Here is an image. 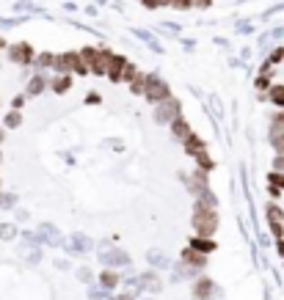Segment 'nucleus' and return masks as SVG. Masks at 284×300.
Returning a JSON list of instances; mask_svg holds the SVG:
<instances>
[{
	"label": "nucleus",
	"mask_w": 284,
	"mask_h": 300,
	"mask_svg": "<svg viewBox=\"0 0 284 300\" xmlns=\"http://www.w3.org/2000/svg\"><path fill=\"white\" fill-rule=\"evenodd\" d=\"M168 129H171V138H174V141H179V143L193 132V127H191V121L185 119V113H182L179 119H174L171 124H168Z\"/></svg>",
	"instance_id": "obj_16"
},
{
	"label": "nucleus",
	"mask_w": 284,
	"mask_h": 300,
	"mask_svg": "<svg viewBox=\"0 0 284 300\" xmlns=\"http://www.w3.org/2000/svg\"><path fill=\"white\" fill-rule=\"evenodd\" d=\"M146 74H149V72H141V69H138V74H135V77L130 80V83H127V91H130L133 97H144V88H146Z\"/></svg>",
	"instance_id": "obj_21"
},
{
	"label": "nucleus",
	"mask_w": 284,
	"mask_h": 300,
	"mask_svg": "<svg viewBox=\"0 0 284 300\" xmlns=\"http://www.w3.org/2000/svg\"><path fill=\"white\" fill-rule=\"evenodd\" d=\"M75 254H89V251L94 248V242H91V237L89 234H72V245H69Z\"/></svg>",
	"instance_id": "obj_22"
},
{
	"label": "nucleus",
	"mask_w": 284,
	"mask_h": 300,
	"mask_svg": "<svg viewBox=\"0 0 284 300\" xmlns=\"http://www.w3.org/2000/svg\"><path fill=\"white\" fill-rule=\"evenodd\" d=\"M53 74H72V77H86L89 74V66L80 61L78 50H66V52H56V61H53Z\"/></svg>",
	"instance_id": "obj_2"
},
{
	"label": "nucleus",
	"mask_w": 284,
	"mask_h": 300,
	"mask_svg": "<svg viewBox=\"0 0 284 300\" xmlns=\"http://www.w3.org/2000/svg\"><path fill=\"white\" fill-rule=\"evenodd\" d=\"M138 300H154V297H149V295H146V297H144V295H141V297H138Z\"/></svg>",
	"instance_id": "obj_48"
},
{
	"label": "nucleus",
	"mask_w": 284,
	"mask_h": 300,
	"mask_svg": "<svg viewBox=\"0 0 284 300\" xmlns=\"http://www.w3.org/2000/svg\"><path fill=\"white\" fill-rule=\"evenodd\" d=\"M268 129H284V111L281 107H276V111L268 116Z\"/></svg>",
	"instance_id": "obj_29"
},
{
	"label": "nucleus",
	"mask_w": 284,
	"mask_h": 300,
	"mask_svg": "<svg viewBox=\"0 0 284 300\" xmlns=\"http://www.w3.org/2000/svg\"><path fill=\"white\" fill-rule=\"evenodd\" d=\"M146 262H149L154 270H166V267H171V259H168V256L163 254V251H158V248L146 251Z\"/></svg>",
	"instance_id": "obj_18"
},
{
	"label": "nucleus",
	"mask_w": 284,
	"mask_h": 300,
	"mask_svg": "<svg viewBox=\"0 0 284 300\" xmlns=\"http://www.w3.org/2000/svg\"><path fill=\"white\" fill-rule=\"evenodd\" d=\"M281 267H284V259H281Z\"/></svg>",
	"instance_id": "obj_50"
},
{
	"label": "nucleus",
	"mask_w": 284,
	"mask_h": 300,
	"mask_svg": "<svg viewBox=\"0 0 284 300\" xmlns=\"http://www.w3.org/2000/svg\"><path fill=\"white\" fill-rule=\"evenodd\" d=\"M276 254L284 259V237H281V240H276Z\"/></svg>",
	"instance_id": "obj_44"
},
{
	"label": "nucleus",
	"mask_w": 284,
	"mask_h": 300,
	"mask_svg": "<svg viewBox=\"0 0 284 300\" xmlns=\"http://www.w3.org/2000/svg\"><path fill=\"white\" fill-rule=\"evenodd\" d=\"M179 262H185L188 267H193V270H199V272H204L207 270V264H210V256L204 254H199V251H193V248H182V254H179Z\"/></svg>",
	"instance_id": "obj_11"
},
{
	"label": "nucleus",
	"mask_w": 284,
	"mask_h": 300,
	"mask_svg": "<svg viewBox=\"0 0 284 300\" xmlns=\"http://www.w3.org/2000/svg\"><path fill=\"white\" fill-rule=\"evenodd\" d=\"M0 240H17V226L14 223H0Z\"/></svg>",
	"instance_id": "obj_31"
},
{
	"label": "nucleus",
	"mask_w": 284,
	"mask_h": 300,
	"mask_svg": "<svg viewBox=\"0 0 284 300\" xmlns=\"http://www.w3.org/2000/svg\"><path fill=\"white\" fill-rule=\"evenodd\" d=\"M182 152L188 154V157H196V154H201V152H207V141L201 138L199 132H191L185 141H182Z\"/></svg>",
	"instance_id": "obj_15"
},
{
	"label": "nucleus",
	"mask_w": 284,
	"mask_h": 300,
	"mask_svg": "<svg viewBox=\"0 0 284 300\" xmlns=\"http://www.w3.org/2000/svg\"><path fill=\"white\" fill-rule=\"evenodd\" d=\"M99 262L105 264V267H113V270H119V267H130V262H133V256L127 254V251H121V248H108V251H99Z\"/></svg>",
	"instance_id": "obj_8"
},
{
	"label": "nucleus",
	"mask_w": 284,
	"mask_h": 300,
	"mask_svg": "<svg viewBox=\"0 0 284 300\" xmlns=\"http://www.w3.org/2000/svg\"><path fill=\"white\" fill-rule=\"evenodd\" d=\"M69 88H72V74H53L47 91H53V94L61 97V94H69Z\"/></svg>",
	"instance_id": "obj_17"
},
{
	"label": "nucleus",
	"mask_w": 284,
	"mask_h": 300,
	"mask_svg": "<svg viewBox=\"0 0 284 300\" xmlns=\"http://www.w3.org/2000/svg\"><path fill=\"white\" fill-rule=\"evenodd\" d=\"M171 97V86L166 83L160 74H146V88H144V99L149 102V105H160L163 99Z\"/></svg>",
	"instance_id": "obj_6"
},
{
	"label": "nucleus",
	"mask_w": 284,
	"mask_h": 300,
	"mask_svg": "<svg viewBox=\"0 0 284 300\" xmlns=\"http://www.w3.org/2000/svg\"><path fill=\"white\" fill-rule=\"evenodd\" d=\"M141 295L135 289H124V292H119V295H113V300H138Z\"/></svg>",
	"instance_id": "obj_38"
},
{
	"label": "nucleus",
	"mask_w": 284,
	"mask_h": 300,
	"mask_svg": "<svg viewBox=\"0 0 284 300\" xmlns=\"http://www.w3.org/2000/svg\"><path fill=\"white\" fill-rule=\"evenodd\" d=\"M78 278H80L83 284H89V286L97 284V276H94V272H91L89 267H80V270H78Z\"/></svg>",
	"instance_id": "obj_35"
},
{
	"label": "nucleus",
	"mask_w": 284,
	"mask_h": 300,
	"mask_svg": "<svg viewBox=\"0 0 284 300\" xmlns=\"http://www.w3.org/2000/svg\"><path fill=\"white\" fill-rule=\"evenodd\" d=\"M3 141H6V129H0V146H3Z\"/></svg>",
	"instance_id": "obj_46"
},
{
	"label": "nucleus",
	"mask_w": 284,
	"mask_h": 300,
	"mask_svg": "<svg viewBox=\"0 0 284 300\" xmlns=\"http://www.w3.org/2000/svg\"><path fill=\"white\" fill-rule=\"evenodd\" d=\"M196 204H204V207H218V196L213 193V187H207V190H201L199 196L193 199Z\"/></svg>",
	"instance_id": "obj_26"
},
{
	"label": "nucleus",
	"mask_w": 284,
	"mask_h": 300,
	"mask_svg": "<svg viewBox=\"0 0 284 300\" xmlns=\"http://www.w3.org/2000/svg\"><path fill=\"white\" fill-rule=\"evenodd\" d=\"M89 300H113V292L102 289V286H89Z\"/></svg>",
	"instance_id": "obj_30"
},
{
	"label": "nucleus",
	"mask_w": 284,
	"mask_h": 300,
	"mask_svg": "<svg viewBox=\"0 0 284 300\" xmlns=\"http://www.w3.org/2000/svg\"><path fill=\"white\" fill-rule=\"evenodd\" d=\"M182 116V102L174 97H168L163 99L160 105H152V119H154V124H160V127H168L174 119H179Z\"/></svg>",
	"instance_id": "obj_4"
},
{
	"label": "nucleus",
	"mask_w": 284,
	"mask_h": 300,
	"mask_svg": "<svg viewBox=\"0 0 284 300\" xmlns=\"http://www.w3.org/2000/svg\"><path fill=\"white\" fill-rule=\"evenodd\" d=\"M53 61H56V52H50V50L36 52V58H33V69H36V72H50L53 69Z\"/></svg>",
	"instance_id": "obj_19"
},
{
	"label": "nucleus",
	"mask_w": 284,
	"mask_h": 300,
	"mask_svg": "<svg viewBox=\"0 0 284 300\" xmlns=\"http://www.w3.org/2000/svg\"><path fill=\"white\" fill-rule=\"evenodd\" d=\"M6 47H9V44H6V39H0V50H6Z\"/></svg>",
	"instance_id": "obj_47"
},
{
	"label": "nucleus",
	"mask_w": 284,
	"mask_h": 300,
	"mask_svg": "<svg viewBox=\"0 0 284 300\" xmlns=\"http://www.w3.org/2000/svg\"><path fill=\"white\" fill-rule=\"evenodd\" d=\"M268 143L276 154H284V129H268Z\"/></svg>",
	"instance_id": "obj_24"
},
{
	"label": "nucleus",
	"mask_w": 284,
	"mask_h": 300,
	"mask_svg": "<svg viewBox=\"0 0 284 300\" xmlns=\"http://www.w3.org/2000/svg\"><path fill=\"white\" fill-rule=\"evenodd\" d=\"M265 99L273 107H281V111H284V83H273V86H270L268 94H265Z\"/></svg>",
	"instance_id": "obj_20"
},
{
	"label": "nucleus",
	"mask_w": 284,
	"mask_h": 300,
	"mask_svg": "<svg viewBox=\"0 0 284 300\" xmlns=\"http://www.w3.org/2000/svg\"><path fill=\"white\" fill-rule=\"evenodd\" d=\"M124 66H127V56L111 52V58H108V66H105V77L111 80V83H121V74H124Z\"/></svg>",
	"instance_id": "obj_10"
},
{
	"label": "nucleus",
	"mask_w": 284,
	"mask_h": 300,
	"mask_svg": "<svg viewBox=\"0 0 284 300\" xmlns=\"http://www.w3.org/2000/svg\"><path fill=\"white\" fill-rule=\"evenodd\" d=\"M6 52H9V61L17 66H33V58H36V50L31 42H14L6 47Z\"/></svg>",
	"instance_id": "obj_7"
},
{
	"label": "nucleus",
	"mask_w": 284,
	"mask_h": 300,
	"mask_svg": "<svg viewBox=\"0 0 284 300\" xmlns=\"http://www.w3.org/2000/svg\"><path fill=\"white\" fill-rule=\"evenodd\" d=\"M119 284H121V272L113 270V267H102V272L97 276V286H102L108 292H116Z\"/></svg>",
	"instance_id": "obj_14"
},
{
	"label": "nucleus",
	"mask_w": 284,
	"mask_h": 300,
	"mask_svg": "<svg viewBox=\"0 0 284 300\" xmlns=\"http://www.w3.org/2000/svg\"><path fill=\"white\" fill-rule=\"evenodd\" d=\"M265 182H268V185H273V187H279V190H284V174H281V171L265 174Z\"/></svg>",
	"instance_id": "obj_32"
},
{
	"label": "nucleus",
	"mask_w": 284,
	"mask_h": 300,
	"mask_svg": "<svg viewBox=\"0 0 284 300\" xmlns=\"http://www.w3.org/2000/svg\"><path fill=\"white\" fill-rule=\"evenodd\" d=\"M221 221H218V207H204V204L193 201V212H191V229L199 237H215Z\"/></svg>",
	"instance_id": "obj_1"
},
{
	"label": "nucleus",
	"mask_w": 284,
	"mask_h": 300,
	"mask_svg": "<svg viewBox=\"0 0 284 300\" xmlns=\"http://www.w3.org/2000/svg\"><path fill=\"white\" fill-rule=\"evenodd\" d=\"M268 229H270V237H273V240H281V237H284V223L268 221Z\"/></svg>",
	"instance_id": "obj_34"
},
{
	"label": "nucleus",
	"mask_w": 284,
	"mask_h": 300,
	"mask_svg": "<svg viewBox=\"0 0 284 300\" xmlns=\"http://www.w3.org/2000/svg\"><path fill=\"white\" fill-rule=\"evenodd\" d=\"M265 217H268V221L284 223V209H281V204H279V201H268V204H265Z\"/></svg>",
	"instance_id": "obj_25"
},
{
	"label": "nucleus",
	"mask_w": 284,
	"mask_h": 300,
	"mask_svg": "<svg viewBox=\"0 0 284 300\" xmlns=\"http://www.w3.org/2000/svg\"><path fill=\"white\" fill-rule=\"evenodd\" d=\"M56 267H58V270H69V262H64V259H58V262H56Z\"/></svg>",
	"instance_id": "obj_45"
},
{
	"label": "nucleus",
	"mask_w": 284,
	"mask_h": 300,
	"mask_svg": "<svg viewBox=\"0 0 284 300\" xmlns=\"http://www.w3.org/2000/svg\"><path fill=\"white\" fill-rule=\"evenodd\" d=\"M25 99H28L25 94H17V97L11 99V111H22V107H25Z\"/></svg>",
	"instance_id": "obj_39"
},
{
	"label": "nucleus",
	"mask_w": 284,
	"mask_h": 300,
	"mask_svg": "<svg viewBox=\"0 0 284 300\" xmlns=\"http://www.w3.org/2000/svg\"><path fill=\"white\" fill-rule=\"evenodd\" d=\"M207 297H224V289L215 284V278L201 272L191 281V300H207Z\"/></svg>",
	"instance_id": "obj_5"
},
{
	"label": "nucleus",
	"mask_w": 284,
	"mask_h": 300,
	"mask_svg": "<svg viewBox=\"0 0 284 300\" xmlns=\"http://www.w3.org/2000/svg\"><path fill=\"white\" fill-rule=\"evenodd\" d=\"M135 74H138V66H135L133 61H127V66H124V74H121V83L127 86V83H130V80L135 77Z\"/></svg>",
	"instance_id": "obj_36"
},
{
	"label": "nucleus",
	"mask_w": 284,
	"mask_h": 300,
	"mask_svg": "<svg viewBox=\"0 0 284 300\" xmlns=\"http://www.w3.org/2000/svg\"><path fill=\"white\" fill-rule=\"evenodd\" d=\"M268 64H273V66L284 64V47H276V50L270 52V56H268Z\"/></svg>",
	"instance_id": "obj_37"
},
{
	"label": "nucleus",
	"mask_w": 284,
	"mask_h": 300,
	"mask_svg": "<svg viewBox=\"0 0 284 300\" xmlns=\"http://www.w3.org/2000/svg\"><path fill=\"white\" fill-rule=\"evenodd\" d=\"M11 207H17V196L0 190V209H11Z\"/></svg>",
	"instance_id": "obj_33"
},
{
	"label": "nucleus",
	"mask_w": 284,
	"mask_h": 300,
	"mask_svg": "<svg viewBox=\"0 0 284 300\" xmlns=\"http://www.w3.org/2000/svg\"><path fill=\"white\" fill-rule=\"evenodd\" d=\"M281 193H284V190L273 187V185H268V196H270V201H279V199H281Z\"/></svg>",
	"instance_id": "obj_43"
},
{
	"label": "nucleus",
	"mask_w": 284,
	"mask_h": 300,
	"mask_svg": "<svg viewBox=\"0 0 284 300\" xmlns=\"http://www.w3.org/2000/svg\"><path fill=\"white\" fill-rule=\"evenodd\" d=\"M3 127L6 129H19V127H22V113H19V111H9V113H6V119H3Z\"/></svg>",
	"instance_id": "obj_27"
},
{
	"label": "nucleus",
	"mask_w": 284,
	"mask_h": 300,
	"mask_svg": "<svg viewBox=\"0 0 284 300\" xmlns=\"http://www.w3.org/2000/svg\"><path fill=\"white\" fill-rule=\"evenodd\" d=\"M138 286H141V292H152V295H158V292H163V281H160V276L154 270H146V272H141L138 276Z\"/></svg>",
	"instance_id": "obj_12"
},
{
	"label": "nucleus",
	"mask_w": 284,
	"mask_h": 300,
	"mask_svg": "<svg viewBox=\"0 0 284 300\" xmlns=\"http://www.w3.org/2000/svg\"><path fill=\"white\" fill-rule=\"evenodd\" d=\"M80 52V61L89 66V74H97V77H105V66L108 58H111V47H97V44H86Z\"/></svg>",
	"instance_id": "obj_3"
},
{
	"label": "nucleus",
	"mask_w": 284,
	"mask_h": 300,
	"mask_svg": "<svg viewBox=\"0 0 284 300\" xmlns=\"http://www.w3.org/2000/svg\"><path fill=\"white\" fill-rule=\"evenodd\" d=\"M188 248H193V251H199V254L210 256V254H215V251H218V242H215L213 237H199V234H191V237H188Z\"/></svg>",
	"instance_id": "obj_13"
},
{
	"label": "nucleus",
	"mask_w": 284,
	"mask_h": 300,
	"mask_svg": "<svg viewBox=\"0 0 284 300\" xmlns=\"http://www.w3.org/2000/svg\"><path fill=\"white\" fill-rule=\"evenodd\" d=\"M0 162H3V152H0Z\"/></svg>",
	"instance_id": "obj_49"
},
{
	"label": "nucleus",
	"mask_w": 284,
	"mask_h": 300,
	"mask_svg": "<svg viewBox=\"0 0 284 300\" xmlns=\"http://www.w3.org/2000/svg\"><path fill=\"white\" fill-rule=\"evenodd\" d=\"M141 6H144V9H149V11H154V9H163V6H160V0H138Z\"/></svg>",
	"instance_id": "obj_41"
},
{
	"label": "nucleus",
	"mask_w": 284,
	"mask_h": 300,
	"mask_svg": "<svg viewBox=\"0 0 284 300\" xmlns=\"http://www.w3.org/2000/svg\"><path fill=\"white\" fill-rule=\"evenodd\" d=\"M86 105H102V97H99L97 91H91L89 97H86Z\"/></svg>",
	"instance_id": "obj_42"
},
{
	"label": "nucleus",
	"mask_w": 284,
	"mask_h": 300,
	"mask_svg": "<svg viewBox=\"0 0 284 300\" xmlns=\"http://www.w3.org/2000/svg\"><path fill=\"white\" fill-rule=\"evenodd\" d=\"M193 162H196V168H201V171H207V174L215 171V157L210 154V149H207V152H201V154H196Z\"/></svg>",
	"instance_id": "obj_23"
},
{
	"label": "nucleus",
	"mask_w": 284,
	"mask_h": 300,
	"mask_svg": "<svg viewBox=\"0 0 284 300\" xmlns=\"http://www.w3.org/2000/svg\"><path fill=\"white\" fill-rule=\"evenodd\" d=\"M270 171H281L284 174V154H273V168Z\"/></svg>",
	"instance_id": "obj_40"
},
{
	"label": "nucleus",
	"mask_w": 284,
	"mask_h": 300,
	"mask_svg": "<svg viewBox=\"0 0 284 300\" xmlns=\"http://www.w3.org/2000/svg\"><path fill=\"white\" fill-rule=\"evenodd\" d=\"M47 88H50V74L47 72H33L31 77H28V86H25V97H39V94H44Z\"/></svg>",
	"instance_id": "obj_9"
},
{
	"label": "nucleus",
	"mask_w": 284,
	"mask_h": 300,
	"mask_svg": "<svg viewBox=\"0 0 284 300\" xmlns=\"http://www.w3.org/2000/svg\"><path fill=\"white\" fill-rule=\"evenodd\" d=\"M276 80L270 77V74H256L254 77V88H256V94H268V88L273 86Z\"/></svg>",
	"instance_id": "obj_28"
}]
</instances>
